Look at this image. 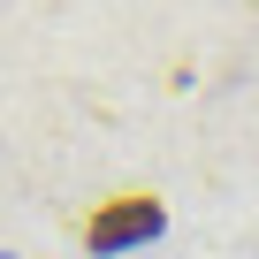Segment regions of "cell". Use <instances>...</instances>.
<instances>
[{"mask_svg":"<svg viewBox=\"0 0 259 259\" xmlns=\"http://www.w3.org/2000/svg\"><path fill=\"white\" fill-rule=\"evenodd\" d=\"M153 229H160V206L153 198H114V206L92 213L84 236H92V251H122V244H145Z\"/></svg>","mask_w":259,"mask_h":259,"instance_id":"obj_1","label":"cell"}]
</instances>
